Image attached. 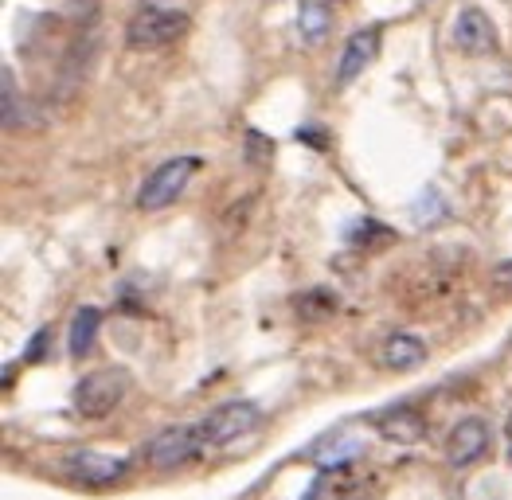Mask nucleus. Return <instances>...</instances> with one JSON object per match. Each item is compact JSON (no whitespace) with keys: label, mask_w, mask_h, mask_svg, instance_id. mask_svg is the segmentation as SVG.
<instances>
[{"label":"nucleus","mask_w":512,"mask_h":500,"mask_svg":"<svg viewBox=\"0 0 512 500\" xmlns=\"http://www.w3.org/2000/svg\"><path fill=\"white\" fill-rule=\"evenodd\" d=\"M454 43L466 55H489V51H497V24L481 8H462L454 20Z\"/></svg>","instance_id":"obj_9"},{"label":"nucleus","mask_w":512,"mask_h":500,"mask_svg":"<svg viewBox=\"0 0 512 500\" xmlns=\"http://www.w3.org/2000/svg\"><path fill=\"white\" fill-rule=\"evenodd\" d=\"M196 168H200L196 157H172V161H165L161 168H153L149 180H145L141 192H137V208L161 211V208H169V204H176L180 192L188 188V180L196 176Z\"/></svg>","instance_id":"obj_3"},{"label":"nucleus","mask_w":512,"mask_h":500,"mask_svg":"<svg viewBox=\"0 0 512 500\" xmlns=\"http://www.w3.org/2000/svg\"><path fill=\"white\" fill-rule=\"evenodd\" d=\"M298 28L309 43L325 40L333 28V0H298Z\"/></svg>","instance_id":"obj_12"},{"label":"nucleus","mask_w":512,"mask_h":500,"mask_svg":"<svg viewBox=\"0 0 512 500\" xmlns=\"http://www.w3.org/2000/svg\"><path fill=\"white\" fill-rule=\"evenodd\" d=\"M133 375L126 368H98L79 379L75 387V411L83 418H106L122 399H126Z\"/></svg>","instance_id":"obj_1"},{"label":"nucleus","mask_w":512,"mask_h":500,"mask_svg":"<svg viewBox=\"0 0 512 500\" xmlns=\"http://www.w3.org/2000/svg\"><path fill=\"white\" fill-rule=\"evenodd\" d=\"M255 153H258V161H266V157H270V141H266L262 133H247V157L255 161Z\"/></svg>","instance_id":"obj_16"},{"label":"nucleus","mask_w":512,"mask_h":500,"mask_svg":"<svg viewBox=\"0 0 512 500\" xmlns=\"http://www.w3.org/2000/svg\"><path fill=\"white\" fill-rule=\"evenodd\" d=\"M63 469H67V477H75L83 485H110V481H118L126 473L129 461L98 454V450H75L71 458L63 461Z\"/></svg>","instance_id":"obj_7"},{"label":"nucleus","mask_w":512,"mask_h":500,"mask_svg":"<svg viewBox=\"0 0 512 500\" xmlns=\"http://www.w3.org/2000/svg\"><path fill=\"white\" fill-rule=\"evenodd\" d=\"M505 434H509V450H512V415H509V426H505Z\"/></svg>","instance_id":"obj_20"},{"label":"nucleus","mask_w":512,"mask_h":500,"mask_svg":"<svg viewBox=\"0 0 512 500\" xmlns=\"http://www.w3.org/2000/svg\"><path fill=\"white\" fill-rule=\"evenodd\" d=\"M204 438H200V426H172L165 434H157L149 446H145V461L153 469H180L184 461H192L200 454Z\"/></svg>","instance_id":"obj_5"},{"label":"nucleus","mask_w":512,"mask_h":500,"mask_svg":"<svg viewBox=\"0 0 512 500\" xmlns=\"http://www.w3.org/2000/svg\"><path fill=\"white\" fill-rule=\"evenodd\" d=\"M141 4H149V8H161V4H165V0H141Z\"/></svg>","instance_id":"obj_19"},{"label":"nucleus","mask_w":512,"mask_h":500,"mask_svg":"<svg viewBox=\"0 0 512 500\" xmlns=\"http://www.w3.org/2000/svg\"><path fill=\"white\" fill-rule=\"evenodd\" d=\"M188 28H192L188 12H176V8H145V12H137L126 24V43L137 47V51H153V47L176 43Z\"/></svg>","instance_id":"obj_2"},{"label":"nucleus","mask_w":512,"mask_h":500,"mask_svg":"<svg viewBox=\"0 0 512 500\" xmlns=\"http://www.w3.org/2000/svg\"><path fill=\"white\" fill-rule=\"evenodd\" d=\"M98 329H102V309H94V305H83V309L71 317V333H67L71 356H79V360H83L86 352L94 348V340H98Z\"/></svg>","instance_id":"obj_13"},{"label":"nucleus","mask_w":512,"mask_h":500,"mask_svg":"<svg viewBox=\"0 0 512 500\" xmlns=\"http://www.w3.org/2000/svg\"><path fill=\"white\" fill-rule=\"evenodd\" d=\"M258 418H262L258 407L247 403V399L223 403V407H215L212 415L200 422V438H204V446H231V442H239L243 434L255 430Z\"/></svg>","instance_id":"obj_4"},{"label":"nucleus","mask_w":512,"mask_h":500,"mask_svg":"<svg viewBox=\"0 0 512 500\" xmlns=\"http://www.w3.org/2000/svg\"><path fill=\"white\" fill-rule=\"evenodd\" d=\"M493 282H497L501 290H509V293H512V258H509V262H501V266L493 270Z\"/></svg>","instance_id":"obj_17"},{"label":"nucleus","mask_w":512,"mask_h":500,"mask_svg":"<svg viewBox=\"0 0 512 500\" xmlns=\"http://www.w3.org/2000/svg\"><path fill=\"white\" fill-rule=\"evenodd\" d=\"M380 364L391 368V372H415L427 364V344L411 333H395L384 340L380 348Z\"/></svg>","instance_id":"obj_10"},{"label":"nucleus","mask_w":512,"mask_h":500,"mask_svg":"<svg viewBox=\"0 0 512 500\" xmlns=\"http://www.w3.org/2000/svg\"><path fill=\"white\" fill-rule=\"evenodd\" d=\"M0 118H4V125L20 122V94H16L12 71H0Z\"/></svg>","instance_id":"obj_15"},{"label":"nucleus","mask_w":512,"mask_h":500,"mask_svg":"<svg viewBox=\"0 0 512 500\" xmlns=\"http://www.w3.org/2000/svg\"><path fill=\"white\" fill-rule=\"evenodd\" d=\"M380 55V28L372 24V28H360L356 36H348L341 51V63H337V83L348 86L356 83L368 67H372V59Z\"/></svg>","instance_id":"obj_8"},{"label":"nucleus","mask_w":512,"mask_h":500,"mask_svg":"<svg viewBox=\"0 0 512 500\" xmlns=\"http://www.w3.org/2000/svg\"><path fill=\"white\" fill-rule=\"evenodd\" d=\"M305 500H368V493H364L352 477H344V473H329V477H321V481L309 489V497Z\"/></svg>","instance_id":"obj_14"},{"label":"nucleus","mask_w":512,"mask_h":500,"mask_svg":"<svg viewBox=\"0 0 512 500\" xmlns=\"http://www.w3.org/2000/svg\"><path fill=\"white\" fill-rule=\"evenodd\" d=\"M376 430L384 434L387 442H395V446H411V442H423V434H427V422L419 411H411V407H391L384 415L376 418Z\"/></svg>","instance_id":"obj_11"},{"label":"nucleus","mask_w":512,"mask_h":500,"mask_svg":"<svg viewBox=\"0 0 512 500\" xmlns=\"http://www.w3.org/2000/svg\"><path fill=\"white\" fill-rule=\"evenodd\" d=\"M47 329H43L40 336H36V340H32V344H28V360H43V348H47Z\"/></svg>","instance_id":"obj_18"},{"label":"nucleus","mask_w":512,"mask_h":500,"mask_svg":"<svg viewBox=\"0 0 512 500\" xmlns=\"http://www.w3.org/2000/svg\"><path fill=\"white\" fill-rule=\"evenodd\" d=\"M485 450H489V426L481 418H462L446 438V461L454 469H466L473 461H481Z\"/></svg>","instance_id":"obj_6"}]
</instances>
